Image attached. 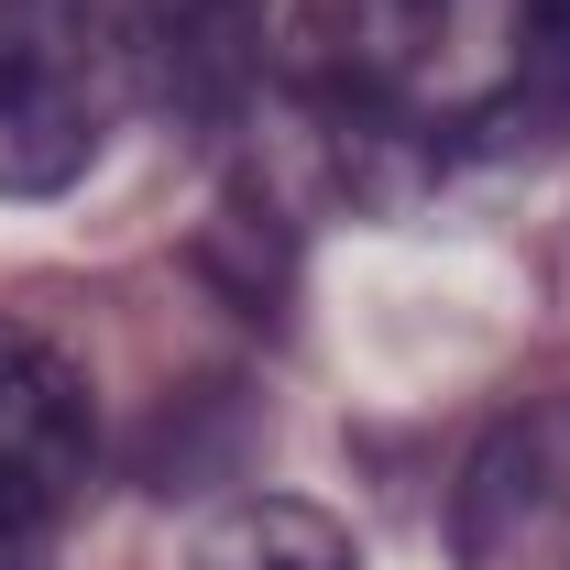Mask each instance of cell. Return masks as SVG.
<instances>
[{
	"mask_svg": "<svg viewBox=\"0 0 570 570\" xmlns=\"http://www.w3.org/2000/svg\"><path fill=\"white\" fill-rule=\"evenodd\" d=\"M285 88L362 198H428L570 132V0H285Z\"/></svg>",
	"mask_w": 570,
	"mask_h": 570,
	"instance_id": "obj_1",
	"label": "cell"
},
{
	"mask_svg": "<svg viewBox=\"0 0 570 570\" xmlns=\"http://www.w3.org/2000/svg\"><path fill=\"white\" fill-rule=\"evenodd\" d=\"M121 110L99 0H0V198H56Z\"/></svg>",
	"mask_w": 570,
	"mask_h": 570,
	"instance_id": "obj_2",
	"label": "cell"
},
{
	"mask_svg": "<svg viewBox=\"0 0 570 570\" xmlns=\"http://www.w3.org/2000/svg\"><path fill=\"white\" fill-rule=\"evenodd\" d=\"M275 11L285 0H99L110 67L132 99H154L176 132H219L275 77Z\"/></svg>",
	"mask_w": 570,
	"mask_h": 570,
	"instance_id": "obj_3",
	"label": "cell"
},
{
	"mask_svg": "<svg viewBox=\"0 0 570 570\" xmlns=\"http://www.w3.org/2000/svg\"><path fill=\"white\" fill-rule=\"evenodd\" d=\"M461 570H570V395H538L483 428L450 494Z\"/></svg>",
	"mask_w": 570,
	"mask_h": 570,
	"instance_id": "obj_4",
	"label": "cell"
},
{
	"mask_svg": "<svg viewBox=\"0 0 570 570\" xmlns=\"http://www.w3.org/2000/svg\"><path fill=\"white\" fill-rule=\"evenodd\" d=\"M88 472H99V406L77 362L0 318V549L45 538Z\"/></svg>",
	"mask_w": 570,
	"mask_h": 570,
	"instance_id": "obj_5",
	"label": "cell"
},
{
	"mask_svg": "<svg viewBox=\"0 0 570 570\" xmlns=\"http://www.w3.org/2000/svg\"><path fill=\"white\" fill-rule=\"evenodd\" d=\"M187 570H362V560L307 494H253V504H219L198 527Z\"/></svg>",
	"mask_w": 570,
	"mask_h": 570,
	"instance_id": "obj_6",
	"label": "cell"
}]
</instances>
